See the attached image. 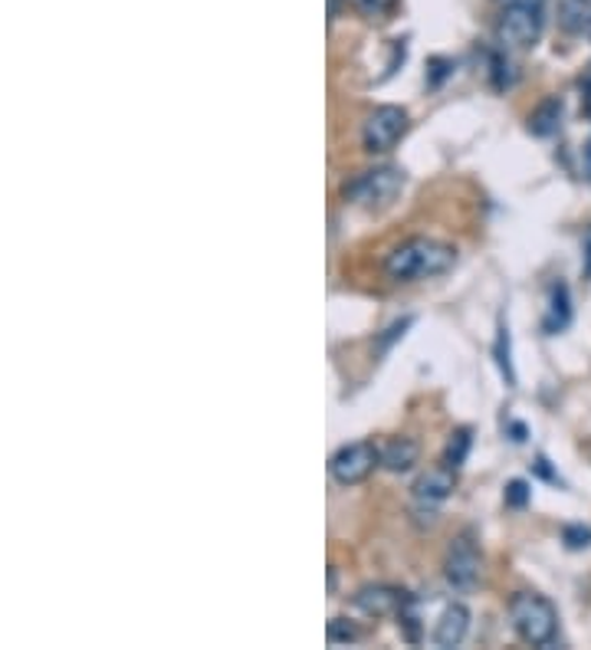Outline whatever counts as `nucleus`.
I'll return each instance as SVG.
<instances>
[{
  "instance_id": "1",
  "label": "nucleus",
  "mask_w": 591,
  "mask_h": 650,
  "mask_svg": "<svg viewBox=\"0 0 591 650\" xmlns=\"http://www.w3.org/2000/svg\"><path fill=\"white\" fill-rule=\"evenodd\" d=\"M457 263V246L434 240V236H411L397 243L385 256V273L392 283H417V279H434L453 269Z\"/></svg>"
},
{
  "instance_id": "2",
  "label": "nucleus",
  "mask_w": 591,
  "mask_h": 650,
  "mask_svg": "<svg viewBox=\"0 0 591 650\" xmlns=\"http://www.w3.org/2000/svg\"><path fill=\"white\" fill-rule=\"evenodd\" d=\"M510 621L519 641L529 648H552L559 638V612L539 592H516L510 598Z\"/></svg>"
},
{
  "instance_id": "3",
  "label": "nucleus",
  "mask_w": 591,
  "mask_h": 650,
  "mask_svg": "<svg viewBox=\"0 0 591 650\" xmlns=\"http://www.w3.org/2000/svg\"><path fill=\"white\" fill-rule=\"evenodd\" d=\"M401 188H404V172L394 165H382V168L359 172L342 191H346V201H352L365 211H385V208H392Z\"/></svg>"
},
{
  "instance_id": "4",
  "label": "nucleus",
  "mask_w": 591,
  "mask_h": 650,
  "mask_svg": "<svg viewBox=\"0 0 591 650\" xmlns=\"http://www.w3.org/2000/svg\"><path fill=\"white\" fill-rule=\"evenodd\" d=\"M483 572V552L473 536V529H463L460 536L450 539L444 552V579L453 592H473Z\"/></svg>"
},
{
  "instance_id": "5",
  "label": "nucleus",
  "mask_w": 591,
  "mask_h": 650,
  "mask_svg": "<svg viewBox=\"0 0 591 650\" xmlns=\"http://www.w3.org/2000/svg\"><path fill=\"white\" fill-rule=\"evenodd\" d=\"M382 466V447H375L372 440H355L346 443L332 453L329 460V473L339 486H359L365 483L375 470Z\"/></svg>"
},
{
  "instance_id": "6",
  "label": "nucleus",
  "mask_w": 591,
  "mask_h": 650,
  "mask_svg": "<svg viewBox=\"0 0 591 650\" xmlns=\"http://www.w3.org/2000/svg\"><path fill=\"white\" fill-rule=\"evenodd\" d=\"M546 30L543 7H503L496 36L506 49H533Z\"/></svg>"
},
{
  "instance_id": "7",
  "label": "nucleus",
  "mask_w": 591,
  "mask_h": 650,
  "mask_svg": "<svg viewBox=\"0 0 591 650\" xmlns=\"http://www.w3.org/2000/svg\"><path fill=\"white\" fill-rule=\"evenodd\" d=\"M453 486H457V470L453 466H447L444 460L437 463V466H430L417 483H414V513L420 516L417 522L424 526H434V519H437V506L453 493Z\"/></svg>"
},
{
  "instance_id": "8",
  "label": "nucleus",
  "mask_w": 591,
  "mask_h": 650,
  "mask_svg": "<svg viewBox=\"0 0 591 650\" xmlns=\"http://www.w3.org/2000/svg\"><path fill=\"white\" fill-rule=\"evenodd\" d=\"M404 132H407V112L401 106H379L362 125V145L369 155H385L404 139Z\"/></svg>"
},
{
  "instance_id": "9",
  "label": "nucleus",
  "mask_w": 591,
  "mask_h": 650,
  "mask_svg": "<svg viewBox=\"0 0 591 650\" xmlns=\"http://www.w3.org/2000/svg\"><path fill=\"white\" fill-rule=\"evenodd\" d=\"M407 602V592L394 588V585H362L352 595V605L365 615V618H388L397 615L401 605Z\"/></svg>"
},
{
  "instance_id": "10",
  "label": "nucleus",
  "mask_w": 591,
  "mask_h": 650,
  "mask_svg": "<svg viewBox=\"0 0 591 650\" xmlns=\"http://www.w3.org/2000/svg\"><path fill=\"white\" fill-rule=\"evenodd\" d=\"M467 631H470V608L453 602V605L444 608V615L434 628V648H460Z\"/></svg>"
},
{
  "instance_id": "11",
  "label": "nucleus",
  "mask_w": 591,
  "mask_h": 650,
  "mask_svg": "<svg viewBox=\"0 0 591 650\" xmlns=\"http://www.w3.org/2000/svg\"><path fill=\"white\" fill-rule=\"evenodd\" d=\"M417 456H420V447L411 437H392L382 443V470L388 473H407L417 463Z\"/></svg>"
},
{
  "instance_id": "12",
  "label": "nucleus",
  "mask_w": 591,
  "mask_h": 650,
  "mask_svg": "<svg viewBox=\"0 0 591 650\" xmlns=\"http://www.w3.org/2000/svg\"><path fill=\"white\" fill-rule=\"evenodd\" d=\"M572 322V299H569V286L566 283H556L552 286V299H549V316H546V332L556 335L562 332L566 326Z\"/></svg>"
},
{
  "instance_id": "13",
  "label": "nucleus",
  "mask_w": 591,
  "mask_h": 650,
  "mask_svg": "<svg viewBox=\"0 0 591 650\" xmlns=\"http://www.w3.org/2000/svg\"><path fill=\"white\" fill-rule=\"evenodd\" d=\"M559 125H562V99H546V102L529 115V132L539 135V139L556 135Z\"/></svg>"
},
{
  "instance_id": "14",
  "label": "nucleus",
  "mask_w": 591,
  "mask_h": 650,
  "mask_svg": "<svg viewBox=\"0 0 591 650\" xmlns=\"http://www.w3.org/2000/svg\"><path fill=\"white\" fill-rule=\"evenodd\" d=\"M559 23L566 33L585 36L591 23V0H559Z\"/></svg>"
},
{
  "instance_id": "15",
  "label": "nucleus",
  "mask_w": 591,
  "mask_h": 650,
  "mask_svg": "<svg viewBox=\"0 0 591 650\" xmlns=\"http://www.w3.org/2000/svg\"><path fill=\"white\" fill-rule=\"evenodd\" d=\"M470 443H473L470 428H457V431L447 437V447H444V463H447V466H453V470H460V466L467 463Z\"/></svg>"
},
{
  "instance_id": "16",
  "label": "nucleus",
  "mask_w": 591,
  "mask_h": 650,
  "mask_svg": "<svg viewBox=\"0 0 591 650\" xmlns=\"http://www.w3.org/2000/svg\"><path fill=\"white\" fill-rule=\"evenodd\" d=\"M362 635H359V628L352 625V621H346V618H332L329 625H326V641L329 645H352V641H359Z\"/></svg>"
},
{
  "instance_id": "17",
  "label": "nucleus",
  "mask_w": 591,
  "mask_h": 650,
  "mask_svg": "<svg viewBox=\"0 0 591 650\" xmlns=\"http://www.w3.org/2000/svg\"><path fill=\"white\" fill-rule=\"evenodd\" d=\"M496 362H500V372L506 375V382L516 385V372H513V362H510V329H500V339H496Z\"/></svg>"
},
{
  "instance_id": "18",
  "label": "nucleus",
  "mask_w": 591,
  "mask_h": 650,
  "mask_svg": "<svg viewBox=\"0 0 591 650\" xmlns=\"http://www.w3.org/2000/svg\"><path fill=\"white\" fill-rule=\"evenodd\" d=\"M352 7L362 16H369V20H382V16H388L394 7H397V0H352Z\"/></svg>"
},
{
  "instance_id": "19",
  "label": "nucleus",
  "mask_w": 591,
  "mask_h": 650,
  "mask_svg": "<svg viewBox=\"0 0 591 650\" xmlns=\"http://www.w3.org/2000/svg\"><path fill=\"white\" fill-rule=\"evenodd\" d=\"M562 542H566V549L582 552V549H589L591 546V529L589 526H566V529H562Z\"/></svg>"
},
{
  "instance_id": "20",
  "label": "nucleus",
  "mask_w": 591,
  "mask_h": 650,
  "mask_svg": "<svg viewBox=\"0 0 591 650\" xmlns=\"http://www.w3.org/2000/svg\"><path fill=\"white\" fill-rule=\"evenodd\" d=\"M506 503L510 506H526L529 503V483L526 480H513L506 489Z\"/></svg>"
},
{
  "instance_id": "21",
  "label": "nucleus",
  "mask_w": 591,
  "mask_h": 650,
  "mask_svg": "<svg viewBox=\"0 0 591 650\" xmlns=\"http://www.w3.org/2000/svg\"><path fill=\"white\" fill-rule=\"evenodd\" d=\"M500 7H546V0H496Z\"/></svg>"
},
{
  "instance_id": "22",
  "label": "nucleus",
  "mask_w": 591,
  "mask_h": 650,
  "mask_svg": "<svg viewBox=\"0 0 591 650\" xmlns=\"http://www.w3.org/2000/svg\"><path fill=\"white\" fill-rule=\"evenodd\" d=\"M336 588H339V572L336 565H329V595H336Z\"/></svg>"
},
{
  "instance_id": "23",
  "label": "nucleus",
  "mask_w": 591,
  "mask_h": 650,
  "mask_svg": "<svg viewBox=\"0 0 591 650\" xmlns=\"http://www.w3.org/2000/svg\"><path fill=\"white\" fill-rule=\"evenodd\" d=\"M339 16V0H329V23Z\"/></svg>"
},
{
  "instance_id": "24",
  "label": "nucleus",
  "mask_w": 591,
  "mask_h": 650,
  "mask_svg": "<svg viewBox=\"0 0 591 650\" xmlns=\"http://www.w3.org/2000/svg\"><path fill=\"white\" fill-rule=\"evenodd\" d=\"M585 253H589V263H585V276H591V233H589V240H585Z\"/></svg>"
},
{
  "instance_id": "25",
  "label": "nucleus",
  "mask_w": 591,
  "mask_h": 650,
  "mask_svg": "<svg viewBox=\"0 0 591 650\" xmlns=\"http://www.w3.org/2000/svg\"><path fill=\"white\" fill-rule=\"evenodd\" d=\"M585 36H589V43H591V23H589V30H585Z\"/></svg>"
},
{
  "instance_id": "26",
  "label": "nucleus",
  "mask_w": 591,
  "mask_h": 650,
  "mask_svg": "<svg viewBox=\"0 0 591 650\" xmlns=\"http://www.w3.org/2000/svg\"><path fill=\"white\" fill-rule=\"evenodd\" d=\"M589 158H591V142H589Z\"/></svg>"
}]
</instances>
